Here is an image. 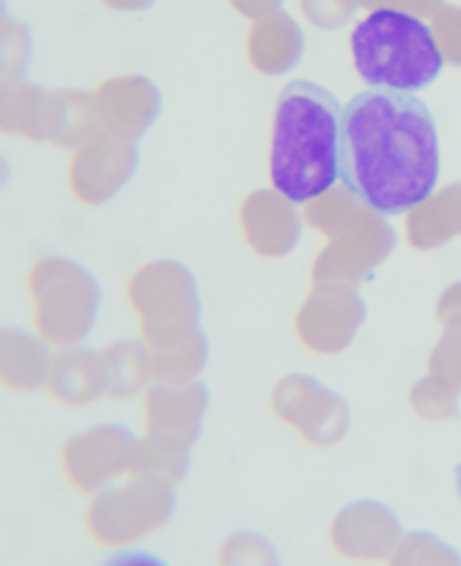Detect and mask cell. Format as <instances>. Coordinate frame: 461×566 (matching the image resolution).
Returning <instances> with one entry per match:
<instances>
[{
	"label": "cell",
	"instance_id": "obj_1",
	"mask_svg": "<svg viewBox=\"0 0 461 566\" xmlns=\"http://www.w3.org/2000/svg\"><path fill=\"white\" fill-rule=\"evenodd\" d=\"M441 151L430 108L410 93L371 88L343 108L340 180L383 217H404L437 189Z\"/></svg>",
	"mask_w": 461,
	"mask_h": 566
},
{
	"label": "cell",
	"instance_id": "obj_2",
	"mask_svg": "<svg viewBox=\"0 0 461 566\" xmlns=\"http://www.w3.org/2000/svg\"><path fill=\"white\" fill-rule=\"evenodd\" d=\"M343 108L332 91L291 82L275 106L271 180L293 205L324 196L340 178Z\"/></svg>",
	"mask_w": 461,
	"mask_h": 566
},
{
	"label": "cell",
	"instance_id": "obj_3",
	"mask_svg": "<svg viewBox=\"0 0 461 566\" xmlns=\"http://www.w3.org/2000/svg\"><path fill=\"white\" fill-rule=\"evenodd\" d=\"M349 48L356 73L369 88L415 95L432 86L443 70L432 30L404 10L369 12L356 23Z\"/></svg>",
	"mask_w": 461,
	"mask_h": 566
},
{
	"label": "cell",
	"instance_id": "obj_4",
	"mask_svg": "<svg viewBox=\"0 0 461 566\" xmlns=\"http://www.w3.org/2000/svg\"><path fill=\"white\" fill-rule=\"evenodd\" d=\"M457 492H459V497H461V463L457 465Z\"/></svg>",
	"mask_w": 461,
	"mask_h": 566
}]
</instances>
